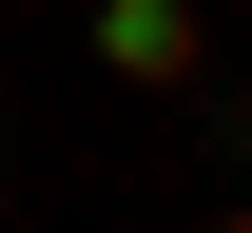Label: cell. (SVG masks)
Masks as SVG:
<instances>
[{
    "mask_svg": "<svg viewBox=\"0 0 252 233\" xmlns=\"http://www.w3.org/2000/svg\"><path fill=\"white\" fill-rule=\"evenodd\" d=\"M97 59L175 98V78H194V0H97Z\"/></svg>",
    "mask_w": 252,
    "mask_h": 233,
    "instance_id": "cell-1",
    "label": "cell"
},
{
    "mask_svg": "<svg viewBox=\"0 0 252 233\" xmlns=\"http://www.w3.org/2000/svg\"><path fill=\"white\" fill-rule=\"evenodd\" d=\"M233 233H252V214H233Z\"/></svg>",
    "mask_w": 252,
    "mask_h": 233,
    "instance_id": "cell-2",
    "label": "cell"
}]
</instances>
